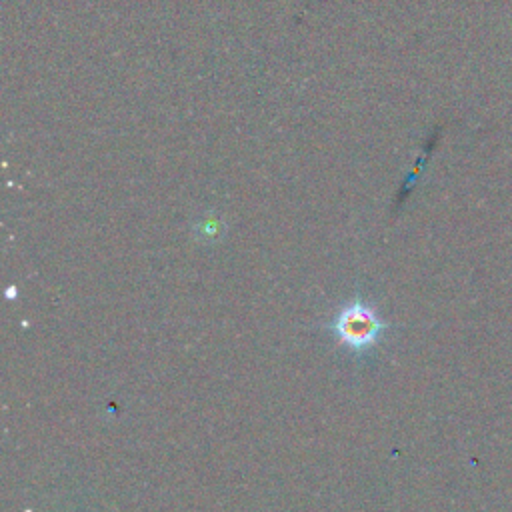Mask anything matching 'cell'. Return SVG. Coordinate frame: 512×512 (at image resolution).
Masks as SVG:
<instances>
[{
    "label": "cell",
    "instance_id": "1",
    "mask_svg": "<svg viewBox=\"0 0 512 512\" xmlns=\"http://www.w3.org/2000/svg\"><path fill=\"white\" fill-rule=\"evenodd\" d=\"M330 330L348 350L364 352L380 340L384 332V322L368 304H364L362 300H354L336 314Z\"/></svg>",
    "mask_w": 512,
    "mask_h": 512
}]
</instances>
